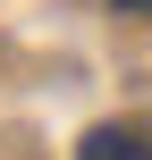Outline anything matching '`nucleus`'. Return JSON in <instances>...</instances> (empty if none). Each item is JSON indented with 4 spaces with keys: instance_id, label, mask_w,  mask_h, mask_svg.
<instances>
[{
    "instance_id": "obj_1",
    "label": "nucleus",
    "mask_w": 152,
    "mask_h": 160,
    "mask_svg": "<svg viewBox=\"0 0 152 160\" xmlns=\"http://www.w3.org/2000/svg\"><path fill=\"white\" fill-rule=\"evenodd\" d=\"M76 160H152V143L135 135V127H93V135H85V152H76Z\"/></svg>"
},
{
    "instance_id": "obj_2",
    "label": "nucleus",
    "mask_w": 152,
    "mask_h": 160,
    "mask_svg": "<svg viewBox=\"0 0 152 160\" xmlns=\"http://www.w3.org/2000/svg\"><path fill=\"white\" fill-rule=\"evenodd\" d=\"M118 8H144V0H118Z\"/></svg>"
}]
</instances>
